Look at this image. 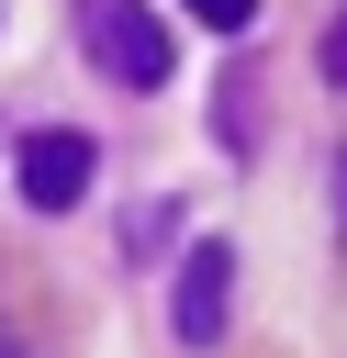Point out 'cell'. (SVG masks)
I'll list each match as a JSON object with an SVG mask.
<instances>
[{"label": "cell", "mask_w": 347, "mask_h": 358, "mask_svg": "<svg viewBox=\"0 0 347 358\" xmlns=\"http://www.w3.org/2000/svg\"><path fill=\"white\" fill-rule=\"evenodd\" d=\"M168 324H179V347H224V324H235V246H224V235H201V246L179 257Z\"/></svg>", "instance_id": "obj_3"}, {"label": "cell", "mask_w": 347, "mask_h": 358, "mask_svg": "<svg viewBox=\"0 0 347 358\" xmlns=\"http://www.w3.org/2000/svg\"><path fill=\"white\" fill-rule=\"evenodd\" d=\"M78 45H90V67L123 78V90H168V67H179V34H168L146 0H78Z\"/></svg>", "instance_id": "obj_1"}, {"label": "cell", "mask_w": 347, "mask_h": 358, "mask_svg": "<svg viewBox=\"0 0 347 358\" xmlns=\"http://www.w3.org/2000/svg\"><path fill=\"white\" fill-rule=\"evenodd\" d=\"M0 358H11V336H0Z\"/></svg>", "instance_id": "obj_6"}, {"label": "cell", "mask_w": 347, "mask_h": 358, "mask_svg": "<svg viewBox=\"0 0 347 358\" xmlns=\"http://www.w3.org/2000/svg\"><path fill=\"white\" fill-rule=\"evenodd\" d=\"M11 179H22V201H34V213H78V201H90V179H101V145H90L78 123H34V134L11 145Z\"/></svg>", "instance_id": "obj_2"}, {"label": "cell", "mask_w": 347, "mask_h": 358, "mask_svg": "<svg viewBox=\"0 0 347 358\" xmlns=\"http://www.w3.org/2000/svg\"><path fill=\"white\" fill-rule=\"evenodd\" d=\"M313 56H325V78H336V90H347V11H336V22H325V45H313Z\"/></svg>", "instance_id": "obj_5"}, {"label": "cell", "mask_w": 347, "mask_h": 358, "mask_svg": "<svg viewBox=\"0 0 347 358\" xmlns=\"http://www.w3.org/2000/svg\"><path fill=\"white\" fill-rule=\"evenodd\" d=\"M179 11H190L201 34H246V22H257V0H179Z\"/></svg>", "instance_id": "obj_4"}]
</instances>
